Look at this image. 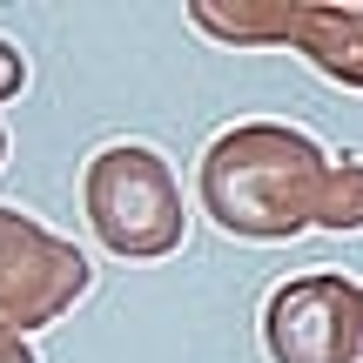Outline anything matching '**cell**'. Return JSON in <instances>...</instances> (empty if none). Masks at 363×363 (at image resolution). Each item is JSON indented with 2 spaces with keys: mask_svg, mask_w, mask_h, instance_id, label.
I'll list each match as a JSON object with an SVG mask.
<instances>
[{
  "mask_svg": "<svg viewBox=\"0 0 363 363\" xmlns=\"http://www.w3.org/2000/svg\"><path fill=\"white\" fill-rule=\"evenodd\" d=\"M269 48H296L323 81L363 94V0H276Z\"/></svg>",
  "mask_w": 363,
  "mask_h": 363,
  "instance_id": "cell-5",
  "label": "cell"
},
{
  "mask_svg": "<svg viewBox=\"0 0 363 363\" xmlns=\"http://www.w3.org/2000/svg\"><path fill=\"white\" fill-rule=\"evenodd\" d=\"M0 162H7V128H0Z\"/></svg>",
  "mask_w": 363,
  "mask_h": 363,
  "instance_id": "cell-10",
  "label": "cell"
},
{
  "mask_svg": "<svg viewBox=\"0 0 363 363\" xmlns=\"http://www.w3.org/2000/svg\"><path fill=\"white\" fill-rule=\"evenodd\" d=\"M21 88H27V54L13 40H0V101H13Z\"/></svg>",
  "mask_w": 363,
  "mask_h": 363,
  "instance_id": "cell-7",
  "label": "cell"
},
{
  "mask_svg": "<svg viewBox=\"0 0 363 363\" xmlns=\"http://www.w3.org/2000/svg\"><path fill=\"white\" fill-rule=\"evenodd\" d=\"M94 283V262L81 256L67 235L40 229L34 216L0 202V330H40L81 303Z\"/></svg>",
  "mask_w": 363,
  "mask_h": 363,
  "instance_id": "cell-3",
  "label": "cell"
},
{
  "mask_svg": "<svg viewBox=\"0 0 363 363\" xmlns=\"http://www.w3.org/2000/svg\"><path fill=\"white\" fill-rule=\"evenodd\" d=\"M316 229H337V235H357L363 229V162L357 155L330 162L323 202H316Z\"/></svg>",
  "mask_w": 363,
  "mask_h": 363,
  "instance_id": "cell-6",
  "label": "cell"
},
{
  "mask_svg": "<svg viewBox=\"0 0 363 363\" xmlns=\"http://www.w3.org/2000/svg\"><path fill=\"white\" fill-rule=\"evenodd\" d=\"M330 148L289 121H235L202 148L195 195L202 216L235 242H289L316 229V202L330 182Z\"/></svg>",
  "mask_w": 363,
  "mask_h": 363,
  "instance_id": "cell-1",
  "label": "cell"
},
{
  "mask_svg": "<svg viewBox=\"0 0 363 363\" xmlns=\"http://www.w3.org/2000/svg\"><path fill=\"white\" fill-rule=\"evenodd\" d=\"M357 316H363L357 283L330 269L296 276V283L269 289V303H262V350L276 363H350Z\"/></svg>",
  "mask_w": 363,
  "mask_h": 363,
  "instance_id": "cell-4",
  "label": "cell"
},
{
  "mask_svg": "<svg viewBox=\"0 0 363 363\" xmlns=\"http://www.w3.org/2000/svg\"><path fill=\"white\" fill-rule=\"evenodd\" d=\"M0 363H34V350H27L13 330H0Z\"/></svg>",
  "mask_w": 363,
  "mask_h": 363,
  "instance_id": "cell-8",
  "label": "cell"
},
{
  "mask_svg": "<svg viewBox=\"0 0 363 363\" xmlns=\"http://www.w3.org/2000/svg\"><path fill=\"white\" fill-rule=\"evenodd\" d=\"M350 363H363V316H357V350H350Z\"/></svg>",
  "mask_w": 363,
  "mask_h": 363,
  "instance_id": "cell-9",
  "label": "cell"
},
{
  "mask_svg": "<svg viewBox=\"0 0 363 363\" xmlns=\"http://www.w3.org/2000/svg\"><path fill=\"white\" fill-rule=\"evenodd\" d=\"M81 208L88 229L108 256L121 262H162L189 235V208H182V182L155 142H108L94 148L88 175H81Z\"/></svg>",
  "mask_w": 363,
  "mask_h": 363,
  "instance_id": "cell-2",
  "label": "cell"
}]
</instances>
